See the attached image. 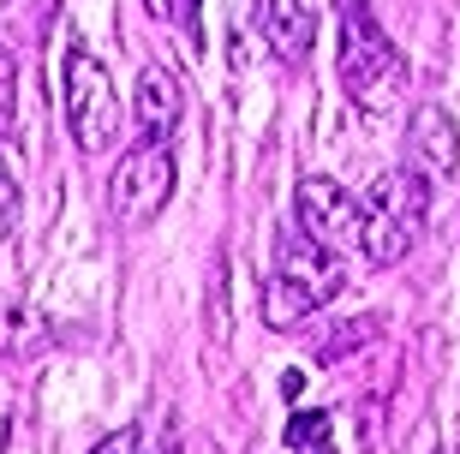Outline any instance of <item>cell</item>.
Segmentation results:
<instances>
[{"label":"cell","instance_id":"6da1fadb","mask_svg":"<svg viewBox=\"0 0 460 454\" xmlns=\"http://www.w3.org/2000/svg\"><path fill=\"white\" fill-rule=\"evenodd\" d=\"M347 287V263L341 252H329L293 221L275 234V270L263 287V317L270 329H299V317H311L317 305H329Z\"/></svg>","mask_w":460,"mask_h":454},{"label":"cell","instance_id":"7a4b0ae2","mask_svg":"<svg viewBox=\"0 0 460 454\" xmlns=\"http://www.w3.org/2000/svg\"><path fill=\"white\" fill-rule=\"evenodd\" d=\"M335 24H341V85L358 108H394L401 85H407V60L394 49L383 24H376L371 0H335Z\"/></svg>","mask_w":460,"mask_h":454},{"label":"cell","instance_id":"3957f363","mask_svg":"<svg viewBox=\"0 0 460 454\" xmlns=\"http://www.w3.org/2000/svg\"><path fill=\"white\" fill-rule=\"evenodd\" d=\"M425 216H430V180L412 168V162L376 174V185L365 191V245H358V252L371 257L376 270H394V263L419 245Z\"/></svg>","mask_w":460,"mask_h":454},{"label":"cell","instance_id":"277c9868","mask_svg":"<svg viewBox=\"0 0 460 454\" xmlns=\"http://www.w3.org/2000/svg\"><path fill=\"white\" fill-rule=\"evenodd\" d=\"M60 114H66V132L84 156H102L119 138V96L114 78L84 42L66 49V67H60Z\"/></svg>","mask_w":460,"mask_h":454},{"label":"cell","instance_id":"5b68a950","mask_svg":"<svg viewBox=\"0 0 460 454\" xmlns=\"http://www.w3.org/2000/svg\"><path fill=\"white\" fill-rule=\"evenodd\" d=\"M173 198V156L168 144L155 138H137L132 150L114 162V180H108V209H114L119 227H150Z\"/></svg>","mask_w":460,"mask_h":454},{"label":"cell","instance_id":"8992f818","mask_svg":"<svg viewBox=\"0 0 460 454\" xmlns=\"http://www.w3.org/2000/svg\"><path fill=\"white\" fill-rule=\"evenodd\" d=\"M293 221H299L317 245H329V252H341V257L365 245V203H358L341 180H329V174H305V180H299V191H293Z\"/></svg>","mask_w":460,"mask_h":454},{"label":"cell","instance_id":"52a82bcc","mask_svg":"<svg viewBox=\"0 0 460 454\" xmlns=\"http://www.w3.org/2000/svg\"><path fill=\"white\" fill-rule=\"evenodd\" d=\"M407 162L425 180H448L460 168V132H455V114L425 102V108H412L407 120Z\"/></svg>","mask_w":460,"mask_h":454},{"label":"cell","instance_id":"ba28073f","mask_svg":"<svg viewBox=\"0 0 460 454\" xmlns=\"http://www.w3.org/2000/svg\"><path fill=\"white\" fill-rule=\"evenodd\" d=\"M132 114H137V132L168 144L180 132V114H186V90L168 67H144L137 72V96H132Z\"/></svg>","mask_w":460,"mask_h":454},{"label":"cell","instance_id":"9c48e42d","mask_svg":"<svg viewBox=\"0 0 460 454\" xmlns=\"http://www.w3.org/2000/svg\"><path fill=\"white\" fill-rule=\"evenodd\" d=\"M263 36H270L275 60L305 67L311 36H317V13H311V0H263Z\"/></svg>","mask_w":460,"mask_h":454},{"label":"cell","instance_id":"30bf717a","mask_svg":"<svg viewBox=\"0 0 460 454\" xmlns=\"http://www.w3.org/2000/svg\"><path fill=\"white\" fill-rule=\"evenodd\" d=\"M281 454H335V424L329 413H293L281 431Z\"/></svg>","mask_w":460,"mask_h":454},{"label":"cell","instance_id":"8fae6325","mask_svg":"<svg viewBox=\"0 0 460 454\" xmlns=\"http://www.w3.org/2000/svg\"><path fill=\"white\" fill-rule=\"evenodd\" d=\"M31 347H42V323L24 311V305H0V353H31Z\"/></svg>","mask_w":460,"mask_h":454},{"label":"cell","instance_id":"7c38bea8","mask_svg":"<svg viewBox=\"0 0 460 454\" xmlns=\"http://www.w3.org/2000/svg\"><path fill=\"white\" fill-rule=\"evenodd\" d=\"M13 114H18V67L13 54L0 49V144L13 138Z\"/></svg>","mask_w":460,"mask_h":454},{"label":"cell","instance_id":"4fadbf2b","mask_svg":"<svg viewBox=\"0 0 460 454\" xmlns=\"http://www.w3.org/2000/svg\"><path fill=\"white\" fill-rule=\"evenodd\" d=\"M144 6H150V18H162L173 31H198V0H144Z\"/></svg>","mask_w":460,"mask_h":454},{"label":"cell","instance_id":"5bb4252c","mask_svg":"<svg viewBox=\"0 0 460 454\" xmlns=\"http://www.w3.org/2000/svg\"><path fill=\"white\" fill-rule=\"evenodd\" d=\"M137 454H180L173 424H168V419H155V424H150V437H137Z\"/></svg>","mask_w":460,"mask_h":454},{"label":"cell","instance_id":"9a60e30c","mask_svg":"<svg viewBox=\"0 0 460 454\" xmlns=\"http://www.w3.org/2000/svg\"><path fill=\"white\" fill-rule=\"evenodd\" d=\"M90 454H137V431H114V437H102Z\"/></svg>","mask_w":460,"mask_h":454}]
</instances>
